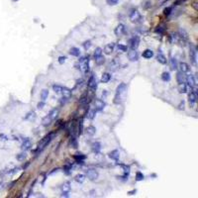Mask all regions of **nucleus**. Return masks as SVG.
<instances>
[{"instance_id": "dca6fc26", "label": "nucleus", "mask_w": 198, "mask_h": 198, "mask_svg": "<svg viewBox=\"0 0 198 198\" xmlns=\"http://www.w3.org/2000/svg\"><path fill=\"white\" fill-rule=\"evenodd\" d=\"M178 67H179L180 71H181V72H183V73L188 72V71H189V70H190L189 66H188L186 62H180V63H179V66H178Z\"/></svg>"}, {"instance_id": "a878e982", "label": "nucleus", "mask_w": 198, "mask_h": 198, "mask_svg": "<svg viewBox=\"0 0 198 198\" xmlns=\"http://www.w3.org/2000/svg\"><path fill=\"white\" fill-rule=\"evenodd\" d=\"M85 132H86V134L88 136H93V135H95V133H96V128H95L94 126H88Z\"/></svg>"}, {"instance_id": "4c0bfd02", "label": "nucleus", "mask_w": 198, "mask_h": 198, "mask_svg": "<svg viewBox=\"0 0 198 198\" xmlns=\"http://www.w3.org/2000/svg\"><path fill=\"white\" fill-rule=\"evenodd\" d=\"M62 86L56 84V85H54V86H53V90L55 91V93H57V94H61V93H62Z\"/></svg>"}, {"instance_id": "c03bdc74", "label": "nucleus", "mask_w": 198, "mask_h": 198, "mask_svg": "<svg viewBox=\"0 0 198 198\" xmlns=\"http://www.w3.org/2000/svg\"><path fill=\"white\" fill-rule=\"evenodd\" d=\"M117 48H118V49H119L120 52H127V51H128V47H127V46L121 45V44L118 45Z\"/></svg>"}, {"instance_id": "4468645a", "label": "nucleus", "mask_w": 198, "mask_h": 198, "mask_svg": "<svg viewBox=\"0 0 198 198\" xmlns=\"http://www.w3.org/2000/svg\"><path fill=\"white\" fill-rule=\"evenodd\" d=\"M108 156H109V157H110L111 160L118 161V160H119V157H120V153H119V151H118V150H114V151L110 152Z\"/></svg>"}, {"instance_id": "39448f33", "label": "nucleus", "mask_w": 198, "mask_h": 198, "mask_svg": "<svg viewBox=\"0 0 198 198\" xmlns=\"http://www.w3.org/2000/svg\"><path fill=\"white\" fill-rule=\"evenodd\" d=\"M185 80H186V82H187V84H188V86H189L190 88H195L196 84H197V81H196V78H195L194 75L189 74V75L185 78Z\"/></svg>"}, {"instance_id": "7c9ffc66", "label": "nucleus", "mask_w": 198, "mask_h": 198, "mask_svg": "<svg viewBox=\"0 0 198 198\" xmlns=\"http://www.w3.org/2000/svg\"><path fill=\"white\" fill-rule=\"evenodd\" d=\"M70 54L73 57H79L80 56V51L77 48H71L70 49Z\"/></svg>"}, {"instance_id": "f03ea898", "label": "nucleus", "mask_w": 198, "mask_h": 198, "mask_svg": "<svg viewBox=\"0 0 198 198\" xmlns=\"http://www.w3.org/2000/svg\"><path fill=\"white\" fill-rule=\"evenodd\" d=\"M80 70L83 73H87L89 71V57L80 60Z\"/></svg>"}, {"instance_id": "79ce46f5", "label": "nucleus", "mask_w": 198, "mask_h": 198, "mask_svg": "<svg viewBox=\"0 0 198 198\" xmlns=\"http://www.w3.org/2000/svg\"><path fill=\"white\" fill-rule=\"evenodd\" d=\"M144 174L142 172H140V171H138V172L136 173V180L137 181H141V180H143L144 179Z\"/></svg>"}, {"instance_id": "de8ad7c7", "label": "nucleus", "mask_w": 198, "mask_h": 198, "mask_svg": "<svg viewBox=\"0 0 198 198\" xmlns=\"http://www.w3.org/2000/svg\"><path fill=\"white\" fill-rule=\"evenodd\" d=\"M82 129H83V124H82V120H80V122L78 124V127H77V134L80 135L82 133Z\"/></svg>"}, {"instance_id": "9d476101", "label": "nucleus", "mask_w": 198, "mask_h": 198, "mask_svg": "<svg viewBox=\"0 0 198 198\" xmlns=\"http://www.w3.org/2000/svg\"><path fill=\"white\" fill-rule=\"evenodd\" d=\"M128 58L131 62H137L139 60V54L136 49H131L128 53Z\"/></svg>"}, {"instance_id": "3c124183", "label": "nucleus", "mask_w": 198, "mask_h": 198, "mask_svg": "<svg viewBox=\"0 0 198 198\" xmlns=\"http://www.w3.org/2000/svg\"><path fill=\"white\" fill-rule=\"evenodd\" d=\"M121 95H119V94H116L115 95V98H114V103H116V104H118V103H120L121 102Z\"/></svg>"}, {"instance_id": "09e8293b", "label": "nucleus", "mask_w": 198, "mask_h": 198, "mask_svg": "<svg viewBox=\"0 0 198 198\" xmlns=\"http://www.w3.org/2000/svg\"><path fill=\"white\" fill-rule=\"evenodd\" d=\"M91 47V42L90 41H85L84 43H83V48H84V49L85 51H87V49H89Z\"/></svg>"}, {"instance_id": "2eb2a0df", "label": "nucleus", "mask_w": 198, "mask_h": 198, "mask_svg": "<svg viewBox=\"0 0 198 198\" xmlns=\"http://www.w3.org/2000/svg\"><path fill=\"white\" fill-rule=\"evenodd\" d=\"M114 47H115L114 43H110V44L106 45L105 47H104V53H105L106 55H110L112 52H113V49H114Z\"/></svg>"}, {"instance_id": "cd10ccee", "label": "nucleus", "mask_w": 198, "mask_h": 198, "mask_svg": "<svg viewBox=\"0 0 198 198\" xmlns=\"http://www.w3.org/2000/svg\"><path fill=\"white\" fill-rule=\"evenodd\" d=\"M100 150H101V144L100 143H98V142H95V143H93L92 144V151L94 152V153H99L100 152Z\"/></svg>"}, {"instance_id": "f257e3e1", "label": "nucleus", "mask_w": 198, "mask_h": 198, "mask_svg": "<svg viewBox=\"0 0 198 198\" xmlns=\"http://www.w3.org/2000/svg\"><path fill=\"white\" fill-rule=\"evenodd\" d=\"M56 135V133L53 132V133H49V134H48L47 136L44 138V139H42L41 142L38 144V148H37V152H42L44 148L48 146V145L49 144V142L53 140V138H54V136Z\"/></svg>"}, {"instance_id": "f3484780", "label": "nucleus", "mask_w": 198, "mask_h": 198, "mask_svg": "<svg viewBox=\"0 0 198 198\" xmlns=\"http://www.w3.org/2000/svg\"><path fill=\"white\" fill-rule=\"evenodd\" d=\"M178 37L180 38V40H182V41H187L188 34L186 33V31L184 29H179V31H178Z\"/></svg>"}, {"instance_id": "b1692460", "label": "nucleus", "mask_w": 198, "mask_h": 198, "mask_svg": "<svg viewBox=\"0 0 198 198\" xmlns=\"http://www.w3.org/2000/svg\"><path fill=\"white\" fill-rule=\"evenodd\" d=\"M176 80H177L178 84H179V83L184 82V80H185V76H184L183 72H181V71H178L177 73H176Z\"/></svg>"}, {"instance_id": "13d9d810", "label": "nucleus", "mask_w": 198, "mask_h": 198, "mask_svg": "<svg viewBox=\"0 0 198 198\" xmlns=\"http://www.w3.org/2000/svg\"><path fill=\"white\" fill-rule=\"evenodd\" d=\"M136 192H137V190H133V191H130L129 194H130V195H133V193H136Z\"/></svg>"}, {"instance_id": "4d7b16f0", "label": "nucleus", "mask_w": 198, "mask_h": 198, "mask_svg": "<svg viewBox=\"0 0 198 198\" xmlns=\"http://www.w3.org/2000/svg\"><path fill=\"white\" fill-rule=\"evenodd\" d=\"M157 28H159V29L156 30V32H160V33H162V32H164V30L161 29V27H157Z\"/></svg>"}, {"instance_id": "ea45409f", "label": "nucleus", "mask_w": 198, "mask_h": 198, "mask_svg": "<svg viewBox=\"0 0 198 198\" xmlns=\"http://www.w3.org/2000/svg\"><path fill=\"white\" fill-rule=\"evenodd\" d=\"M70 145L73 148H77V142H76V140H75V138H74L73 136L71 137V139H70Z\"/></svg>"}, {"instance_id": "37998d69", "label": "nucleus", "mask_w": 198, "mask_h": 198, "mask_svg": "<svg viewBox=\"0 0 198 198\" xmlns=\"http://www.w3.org/2000/svg\"><path fill=\"white\" fill-rule=\"evenodd\" d=\"M26 157H27V155L25 153H21L19 154V155H17V160L18 161H23L26 159Z\"/></svg>"}, {"instance_id": "c756f323", "label": "nucleus", "mask_w": 198, "mask_h": 198, "mask_svg": "<svg viewBox=\"0 0 198 198\" xmlns=\"http://www.w3.org/2000/svg\"><path fill=\"white\" fill-rule=\"evenodd\" d=\"M52 121H53V120L51 119V117L48 115V116H46L45 118L43 119V121H42V124H43V126L47 127V126H49V125H51Z\"/></svg>"}, {"instance_id": "9b49d317", "label": "nucleus", "mask_w": 198, "mask_h": 198, "mask_svg": "<svg viewBox=\"0 0 198 198\" xmlns=\"http://www.w3.org/2000/svg\"><path fill=\"white\" fill-rule=\"evenodd\" d=\"M114 33H115V35L117 36V37H120V36H122V35L125 33V26H124L123 24H119L115 28V31H114Z\"/></svg>"}, {"instance_id": "c9c22d12", "label": "nucleus", "mask_w": 198, "mask_h": 198, "mask_svg": "<svg viewBox=\"0 0 198 198\" xmlns=\"http://www.w3.org/2000/svg\"><path fill=\"white\" fill-rule=\"evenodd\" d=\"M48 96H49V90L48 89H43L41 92V99L42 101H45L46 99L48 98Z\"/></svg>"}, {"instance_id": "6e6d98bb", "label": "nucleus", "mask_w": 198, "mask_h": 198, "mask_svg": "<svg viewBox=\"0 0 198 198\" xmlns=\"http://www.w3.org/2000/svg\"><path fill=\"white\" fill-rule=\"evenodd\" d=\"M179 109H182V110L184 109V102H183V101H182L181 103L179 104Z\"/></svg>"}, {"instance_id": "f8f14e48", "label": "nucleus", "mask_w": 198, "mask_h": 198, "mask_svg": "<svg viewBox=\"0 0 198 198\" xmlns=\"http://www.w3.org/2000/svg\"><path fill=\"white\" fill-rule=\"evenodd\" d=\"M126 90H127V85H126V83H124V82L120 83L119 85H118V87L116 88V94L122 95Z\"/></svg>"}, {"instance_id": "2f4dec72", "label": "nucleus", "mask_w": 198, "mask_h": 198, "mask_svg": "<svg viewBox=\"0 0 198 198\" xmlns=\"http://www.w3.org/2000/svg\"><path fill=\"white\" fill-rule=\"evenodd\" d=\"M73 157L76 160L77 162H82V161H84V160L86 159V157H85L84 155H82V154H77V155H75Z\"/></svg>"}, {"instance_id": "864d4df0", "label": "nucleus", "mask_w": 198, "mask_h": 198, "mask_svg": "<svg viewBox=\"0 0 198 198\" xmlns=\"http://www.w3.org/2000/svg\"><path fill=\"white\" fill-rule=\"evenodd\" d=\"M66 57H60V58H58V62H60L61 65H62L63 62H66Z\"/></svg>"}, {"instance_id": "a19ab883", "label": "nucleus", "mask_w": 198, "mask_h": 198, "mask_svg": "<svg viewBox=\"0 0 198 198\" xmlns=\"http://www.w3.org/2000/svg\"><path fill=\"white\" fill-rule=\"evenodd\" d=\"M102 52H103V51H102L101 48H99V47L98 48H96L94 51V58H97V57H99V56H101V55H102Z\"/></svg>"}, {"instance_id": "49530a36", "label": "nucleus", "mask_w": 198, "mask_h": 198, "mask_svg": "<svg viewBox=\"0 0 198 198\" xmlns=\"http://www.w3.org/2000/svg\"><path fill=\"white\" fill-rule=\"evenodd\" d=\"M86 115H87V118H88V119H93V118H94V115H95V110H90L89 112H87Z\"/></svg>"}, {"instance_id": "6e6552de", "label": "nucleus", "mask_w": 198, "mask_h": 198, "mask_svg": "<svg viewBox=\"0 0 198 198\" xmlns=\"http://www.w3.org/2000/svg\"><path fill=\"white\" fill-rule=\"evenodd\" d=\"M86 175L90 180H95V179L98 178V172H97V170L92 169L86 170Z\"/></svg>"}, {"instance_id": "473e14b6", "label": "nucleus", "mask_w": 198, "mask_h": 198, "mask_svg": "<svg viewBox=\"0 0 198 198\" xmlns=\"http://www.w3.org/2000/svg\"><path fill=\"white\" fill-rule=\"evenodd\" d=\"M170 68L172 70H175L178 68V66H177V62H176V60L175 58H170Z\"/></svg>"}, {"instance_id": "72a5a7b5", "label": "nucleus", "mask_w": 198, "mask_h": 198, "mask_svg": "<svg viewBox=\"0 0 198 198\" xmlns=\"http://www.w3.org/2000/svg\"><path fill=\"white\" fill-rule=\"evenodd\" d=\"M104 62H105V58H104V57H102V55H101V56H99V57H97V58H95V62H96V65H97V66H101V65H103Z\"/></svg>"}, {"instance_id": "58836bf2", "label": "nucleus", "mask_w": 198, "mask_h": 198, "mask_svg": "<svg viewBox=\"0 0 198 198\" xmlns=\"http://www.w3.org/2000/svg\"><path fill=\"white\" fill-rule=\"evenodd\" d=\"M35 117H36V113L34 111L32 112H29L28 114H27V116L25 117V119L26 120H34L35 119Z\"/></svg>"}, {"instance_id": "393cba45", "label": "nucleus", "mask_w": 198, "mask_h": 198, "mask_svg": "<svg viewBox=\"0 0 198 198\" xmlns=\"http://www.w3.org/2000/svg\"><path fill=\"white\" fill-rule=\"evenodd\" d=\"M62 193H68L70 191V183L68 181L65 182L62 186Z\"/></svg>"}, {"instance_id": "423d86ee", "label": "nucleus", "mask_w": 198, "mask_h": 198, "mask_svg": "<svg viewBox=\"0 0 198 198\" xmlns=\"http://www.w3.org/2000/svg\"><path fill=\"white\" fill-rule=\"evenodd\" d=\"M87 85L88 87L92 89V90H95L96 87H97V80H96V76L94 74H92L90 76V78L88 79V82H87Z\"/></svg>"}, {"instance_id": "bf43d9fd", "label": "nucleus", "mask_w": 198, "mask_h": 198, "mask_svg": "<svg viewBox=\"0 0 198 198\" xmlns=\"http://www.w3.org/2000/svg\"><path fill=\"white\" fill-rule=\"evenodd\" d=\"M12 1H14V2H16V1H18V0H12Z\"/></svg>"}, {"instance_id": "e433bc0d", "label": "nucleus", "mask_w": 198, "mask_h": 198, "mask_svg": "<svg viewBox=\"0 0 198 198\" xmlns=\"http://www.w3.org/2000/svg\"><path fill=\"white\" fill-rule=\"evenodd\" d=\"M161 79H162L164 81H169V80H170V74H169V72H167V71L162 72V74H161Z\"/></svg>"}, {"instance_id": "603ef678", "label": "nucleus", "mask_w": 198, "mask_h": 198, "mask_svg": "<svg viewBox=\"0 0 198 198\" xmlns=\"http://www.w3.org/2000/svg\"><path fill=\"white\" fill-rule=\"evenodd\" d=\"M170 12H171V7H167V8H165L164 10V13H165V15H166V16H169V14H170Z\"/></svg>"}, {"instance_id": "0eeeda50", "label": "nucleus", "mask_w": 198, "mask_h": 198, "mask_svg": "<svg viewBox=\"0 0 198 198\" xmlns=\"http://www.w3.org/2000/svg\"><path fill=\"white\" fill-rule=\"evenodd\" d=\"M196 100H197V92L195 90H191L188 93V102L190 105H193L195 104Z\"/></svg>"}, {"instance_id": "a18cd8bd", "label": "nucleus", "mask_w": 198, "mask_h": 198, "mask_svg": "<svg viewBox=\"0 0 198 198\" xmlns=\"http://www.w3.org/2000/svg\"><path fill=\"white\" fill-rule=\"evenodd\" d=\"M121 166L123 167L124 171H125V176L128 175L129 172H130V166H129V165H121Z\"/></svg>"}, {"instance_id": "412c9836", "label": "nucleus", "mask_w": 198, "mask_h": 198, "mask_svg": "<svg viewBox=\"0 0 198 198\" xmlns=\"http://www.w3.org/2000/svg\"><path fill=\"white\" fill-rule=\"evenodd\" d=\"M58 113H60V109H58V108H54V109L49 113V116L51 117V119L52 120H55L57 117H58Z\"/></svg>"}, {"instance_id": "5fc2aeb1", "label": "nucleus", "mask_w": 198, "mask_h": 198, "mask_svg": "<svg viewBox=\"0 0 198 198\" xmlns=\"http://www.w3.org/2000/svg\"><path fill=\"white\" fill-rule=\"evenodd\" d=\"M44 106H45V102H44V101H41V102H39V103H38V105H37L38 109H42V108L44 107Z\"/></svg>"}, {"instance_id": "4be33fe9", "label": "nucleus", "mask_w": 198, "mask_h": 198, "mask_svg": "<svg viewBox=\"0 0 198 198\" xmlns=\"http://www.w3.org/2000/svg\"><path fill=\"white\" fill-rule=\"evenodd\" d=\"M89 102V96L85 93V94H83L81 97H80V99H79V104L80 105H85V104H87Z\"/></svg>"}, {"instance_id": "20e7f679", "label": "nucleus", "mask_w": 198, "mask_h": 198, "mask_svg": "<svg viewBox=\"0 0 198 198\" xmlns=\"http://www.w3.org/2000/svg\"><path fill=\"white\" fill-rule=\"evenodd\" d=\"M189 58L190 61H191V62H192V65L196 66V49L191 44H190L189 47Z\"/></svg>"}, {"instance_id": "a211bd4d", "label": "nucleus", "mask_w": 198, "mask_h": 198, "mask_svg": "<svg viewBox=\"0 0 198 198\" xmlns=\"http://www.w3.org/2000/svg\"><path fill=\"white\" fill-rule=\"evenodd\" d=\"M104 107H105V103L103 102V100H101V99L95 100V109L96 110H102Z\"/></svg>"}, {"instance_id": "aec40b11", "label": "nucleus", "mask_w": 198, "mask_h": 198, "mask_svg": "<svg viewBox=\"0 0 198 198\" xmlns=\"http://www.w3.org/2000/svg\"><path fill=\"white\" fill-rule=\"evenodd\" d=\"M154 57V52L152 51V49H145L144 52H143V58H151Z\"/></svg>"}, {"instance_id": "ddd939ff", "label": "nucleus", "mask_w": 198, "mask_h": 198, "mask_svg": "<svg viewBox=\"0 0 198 198\" xmlns=\"http://www.w3.org/2000/svg\"><path fill=\"white\" fill-rule=\"evenodd\" d=\"M31 147H32V142L30 141V139H28V138H26L24 141H23V143H22V150L23 151H28V150H30L31 148Z\"/></svg>"}, {"instance_id": "1a4fd4ad", "label": "nucleus", "mask_w": 198, "mask_h": 198, "mask_svg": "<svg viewBox=\"0 0 198 198\" xmlns=\"http://www.w3.org/2000/svg\"><path fill=\"white\" fill-rule=\"evenodd\" d=\"M139 44H140V38L138 36H135L133 37L131 40H130V47L132 49H137L138 47H139Z\"/></svg>"}, {"instance_id": "8fccbe9b", "label": "nucleus", "mask_w": 198, "mask_h": 198, "mask_svg": "<svg viewBox=\"0 0 198 198\" xmlns=\"http://www.w3.org/2000/svg\"><path fill=\"white\" fill-rule=\"evenodd\" d=\"M106 3L110 6H114L118 3V0H106Z\"/></svg>"}, {"instance_id": "f704fd0d", "label": "nucleus", "mask_w": 198, "mask_h": 198, "mask_svg": "<svg viewBox=\"0 0 198 198\" xmlns=\"http://www.w3.org/2000/svg\"><path fill=\"white\" fill-rule=\"evenodd\" d=\"M74 179H75V181L78 182V183H82L85 180V175L84 174H77Z\"/></svg>"}, {"instance_id": "6ab92c4d", "label": "nucleus", "mask_w": 198, "mask_h": 198, "mask_svg": "<svg viewBox=\"0 0 198 198\" xmlns=\"http://www.w3.org/2000/svg\"><path fill=\"white\" fill-rule=\"evenodd\" d=\"M62 94L63 95V97H66V98H70L71 95H72V92H71V90H70V88H67V87H62Z\"/></svg>"}, {"instance_id": "5701e85b", "label": "nucleus", "mask_w": 198, "mask_h": 198, "mask_svg": "<svg viewBox=\"0 0 198 198\" xmlns=\"http://www.w3.org/2000/svg\"><path fill=\"white\" fill-rule=\"evenodd\" d=\"M110 79H111V74L108 73V72H104L103 74H102V77H101V81L103 83H107L110 81Z\"/></svg>"}, {"instance_id": "c85d7f7f", "label": "nucleus", "mask_w": 198, "mask_h": 198, "mask_svg": "<svg viewBox=\"0 0 198 198\" xmlns=\"http://www.w3.org/2000/svg\"><path fill=\"white\" fill-rule=\"evenodd\" d=\"M157 61L161 65H165L166 63V58L162 54H159L157 56Z\"/></svg>"}, {"instance_id": "bb28decb", "label": "nucleus", "mask_w": 198, "mask_h": 198, "mask_svg": "<svg viewBox=\"0 0 198 198\" xmlns=\"http://www.w3.org/2000/svg\"><path fill=\"white\" fill-rule=\"evenodd\" d=\"M177 90L179 93H185L186 91H187V86H186L185 83L184 82L179 83V84H178V87H177Z\"/></svg>"}, {"instance_id": "7ed1b4c3", "label": "nucleus", "mask_w": 198, "mask_h": 198, "mask_svg": "<svg viewBox=\"0 0 198 198\" xmlns=\"http://www.w3.org/2000/svg\"><path fill=\"white\" fill-rule=\"evenodd\" d=\"M129 18H130L131 22L137 23V22H139L142 19V16H141L140 12L137 9H133L132 11H131V13H130V15H129Z\"/></svg>"}]
</instances>
